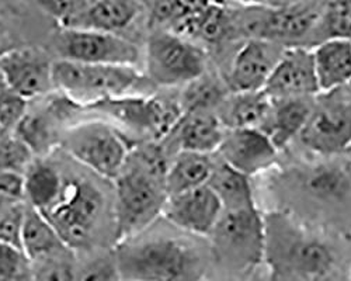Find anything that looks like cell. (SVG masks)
<instances>
[{
    "mask_svg": "<svg viewBox=\"0 0 351 281\" xmlns=\"http://www.w3.org/2000/svg\"><path fill=\"white\" fill-rule=\"evenodd\" d=\"M167 163L162 151L131 149L115 182V222L120 242L142 234L162 215L167 200Z\"/></svg>",
    "mask_w": 351,
    "mask_h": 281,
    "instance_id": "1",
    "label": "cell"
},
{
    "mask_svg": "<svg viewBox=\"0 0 351 281\" xmlns=\"http://www.w3.org/2000/svg\"><path fill=\"white\" fill-rule=\"evenodd\" d=\"M121 281H201L199 253L178 238L124 239L114 252Z\"/></svg>",
    "mask_w": 351,
    "mask_h": 281,
    "instance_id": "2",
    "label": "cell"
},
{
    "mask_svg": "<svg viewBox=\"0 0 351 281\" xmlns=\"http://www.w3.org/2000/svg\"><path fill=\"white\" fill-rule=\"evenodd\" d=\"M53 89L72 101L97 104L127 96L141 80L135 66L92 65L66 60L53 61Z\"/></svg>",
    "mask_w": 351,
    "mask_h": 281,
    "instance_id": "3",
    "label": "cell"
},
{
    "mask_svg": "<svg viewBox=\"0 0 351 281\" xmlns=\"http://www.w3.org/2000/svg\"><path fill=\"white\" fill-rule=\"evenodd\" d=\"M148 77L165 88L186 86L206 73L207 58L198 45L173 32H158L146 45Z\"/></svg>",
    "mask_w": 351,
    "mask_h": 281,
    "instance_id": "4",
    "label": "cell"
},
{
    "mask_svg": "<svg viewBox=\"0 0 351 281\" xmlns=\"http://www.w3.org/2000/svg\"><path fill=\"white\" fill-rule=\"evenodd\" d=\"M64 145L79 163L110 180L119 178L131 152L117 130L101 121L72 127L65 135Z\"/></svg>",
    "mask_w": 351,
    "mask_h": 281,
    "instance_id": "5",
    "label": "cell"
},
{
    "mask_svg": "<svg viewBox=\"0 0 351 281\" xmlns=\"http://www.w3.org/2000/svg\"><path fill=\"white\" fill-rule=\"evenodd\" d=\"M210 238L217 256L238 269L252 267L265 256L266 238L256 208L223 211Z\"/></svg>",
    "mask_w": 351,
    "mask_h": 281,
    "instance_id": "6",
    "label": "cell"
},
{
    "mask_svg": "<svg viewBox=\"0 0 351 281\" xmlns=\"http://www.w3.org/2000/svg\"><path fill=\"white\" fill-rule=\"evenodd\" d=\"M101 206V195L95 187L73 182L65 184L61 200L44 215L64 243L71 250H76L89 245Z\"/></svg>",
    "mask_w": 351,
    "mask_h": 281,
    "instance_id": "7",
    "label": "cell"
},
{
    "mask_svg": "<svg viewBox=\"0 0 351 281\" xmlns=\"http://www.w3.org/2000/svg\"><path fill=\"white\" fill-rule=\"evenodd\" d=\"M60 60L92 64L135 66L138 47L120 34L62 28L53 41Z\"/></svg>",
    "mask_w": 351,
    "mask_h": 281,
    "instance_id": "8",
    "label": "cell"
},
{
    "mask_svg": "<svg viewBox=\"0 0 351 281\" xmlns=\"http://www.w3.org/2000/svg\"><path fill=\"white\" fill-rule=\"evenodd\" d=\"M288 47L263 38H247L233 56L226 79L229 92L265 90Z\"/></svg>",
    "mask_w": 351,
    "mask_h": 281,
    "instance_id": "9",
    "label": "cell"
},
{
    "mask_svg": "<svg viewBox=\"0 0 351 281\" xmlns=\"http://www.w3.org/2000/svg\"><path fill=\"white\" fill-rule=\"evenodd\" d=\"M93 106L124 125L155 136H163L170 130L173 132L183 117L180 103L166 106L162 100L155 99L124 96Z\"/></svg>",
    "mask_w": 351,
    "mask_h": 281,
    "instance_id": "10",
    "label": "cell"
},
{
    "mask_svg": "<svg viewBox=\"0 0 351 281\" xmlns=\"http://www.w3.org/2000/svg\"><path fill=\"white\" fill-rule=\"evenodd\" d=\"M223 212V207L210 184L167 197L163 218L184 232L210 236Z\"/></svg>",
    "mask_w": 351,
    "mask_h": 281,
    "instance_id": "11",
    "label": "cell"
},
{
    "mask_svg": "<svg viewBox=\"0 0 351 281\" xmlns=\"http://www.w3.org/2000/svg\"><path fill=\"white\" fill-rule=\"evenodd\" d=\"M277 151L270 136L257 128H226L218 149L222 162L247 178L270 167Z\"/></svg>",
    "mask_w": 351,
    "mask_h": 281,
    "instance_id": "12",
    "label": "cell"
},
{
    "mask_svg": "<svg viewBox=\"0 0 351 281\" xmlns=\"http://www.w3.org/2000/svg\"><path fill=\"white\" fill-rule=\"evenodd\" d=\"M52 68L53 62L36 49H13L0 55V71L9 89L28 101L53 89Z\"/></svg>",
    "mask_w": 351,
    "mask_h": 281,
    "instance_id": "13",
    "label": "cell"
},
{
    "mask_svg": "<svg viewBox=\"0 0 351 281\" xmlns=\"http://www.w3.org/2000/svg\"><path fill=\"white\" fill-rule=\"evenodd\" d=\"M265 92L271 100L313 97L319 93L313 52L306 47H288L269 79Z\"/></svg>",
    "mask_w": 351,
    "mask_h": 281,
    "instance_id": "14",
    "label": "cell"
},
{
    "mask_svg": "<svg viewBox=\"0 0 351 281\" xmlns=\"http://www.w3.org/2000/svg\"><path fill=\"white\" fill-rule=\"evenodd\" d=\"M305 144L319 151H339L351 143V107L343 103L315 108L302 131Z\"/></svg>",
    "mask_w": 351,
    "mask_h": 281,
    "instance_id": "15",
    "label": "cell"
},
{
    "mask_svg": "<svg viewBox=\"0 0 351 281\" xmlns=\"http://www.w3.org/2000/svg\"><path fill=\"white\" fill-rule=\"evenodd\" d=\"M141 12L142 2L139 0H95L62 28L119 34L138 19Z\"/></svg>",
    "mask_w": 351,
    "mask_h": 281,
    "instance_id": "16",
    "label": "cell"
},
{
    "mask_svg": "<svg viewBox=\"0 0 351 281\" xmlns=\"http://www.w3.org/2000/svg\"><path fill=\"white\" fill-rule=\"evenodd\" d=\"M179 151L213 155L218 152L226 128L217 111H193L184 114L173 130Z\"/></svg>",
    "mask_w": 351,
    "mask_h": 281,
    "instance_id": "17",
    "label": "cell"
},
{
    "mask_svg": "<svg viewBox=\"0 0 351 281\" xmlns=\"http://www.w3.org/2000/svg\"><path fill=\"white\" fill-rule=\"evenodd\" d=\"M312 52L319 93L335 92L351 83V41H324Z\"/></svg>",
    "mask_w": 351,
    "mask_h": 281,
    "instance_id": "18",
    "label": "cell"
},
{
    "mask_svg": "<svg viewBox=\"0 0 351 281\" xmlns=\"http://www.w3.org/2000/svg\"><path fill=\"white\" fill-rule=\"evenodd\" d=\"M273 100L265 90L230 92L218 107L217 114L225 128H257L265 127Z\"/></svg>",
    "mask_w": 351,
    "mask_h": 281,
    "instance_id": "19",
    "label": "cell"
},
{
    "mask_svg": "<svg viewBox=\"0 0 351 281\" xmlns=\"http://www.w3.org/2000/svg\"><path fill=\"white\" fill-rule=\"evenodd\" d=\"M313 110L312 97L273 100L270 116L261 131H265L280 149L292 138L302 134L313 114Z\"/></svg>",
    "mask_w": 351,
    "mask_h": 281,
    "instance_id": "20",
    "label": "cell"
},
{
    "mask_svg": "<svg viewBox=\"0 0 351 281\" xmlns=\"http://www.w3.org/2000/svg\"><path fill=\"white\" fill-rule=\"evenodd\" d=\"M214 166L215 160L211 155L179 151L167 166V197L207 184L213 175Z\"/></svg>",
    "mask_w": 351,
    "mask_h": 281,
    "instance_id": "21",
    "label": "cell"
},
{
    "mask_svg": "<svg viewBox=\"0 0 351 281\" xmlns=\"http://www.w3.org/2000/svg\"><path fill=\"white\" fill-rule=\"evenodd\" d=\"M21 250L28 260L36 262L71 249L58 235L48 218L27 204L21 235Z\"/></svg>",
    "mask_w": 351,
    "mask_h": 281,
    "instance_id": "22",
    "label": "cell"
},
{
    "mask_svg": "<svg viewBox=\"0 0 351 281\" xmlns=\"http://www.w3.org/2000/svg\"><path fill=\"white\" fill-rule=\"evenodd\" d=\"M65 183L56 169L44 162L34 160L24 173L25 204L45 214L61 200Z\"/></svg>",
    "mask_w": 351,
    "mask_h": 281,
    "instance_id": "23",
    "label": "cell"
},
{
    "mask_svg": "<svg viewBox=\"0 0 351 281\" xmlns=\"http://www.w3.org/2000/svg\"><path fill=\"white\" fill-rule=\"evenodd\" d=\"M208 184L221 200L223 211L254 208L249 178L221 159L215 162Z\"/></svg>",
    "mask_w": 351,
    "mask_h": 281,
    "instance_id": "24",
    "label": "cell"
},
{
    "mask_svg": "<svg viewBox=\"0 0 351 281\" xmlns=\"http://www.w3.org/2000/svg\"><path fill=\"white\" fill-rule=\"evenodd\" d=\"M329 40L351 41V0H326L322 5L312 48Z\"/></svg>",
    "mask_w": 351,
    "mask_h": 281,
    "instance_id": "25",
    "label": "cell"
},
{
    "mask_svg": "<svg viewBox=\"0 0 351 281\" xmlns=\"http://www.w3.org/2000/svg\"><path fill=\"white\" fill-rule=\"evenodd\" d=\"M228 95L218 80L204 73L184 86L179 101L183 116L193 111H217Z\"/></svg>",
    "mask_w": 351,
    "mask_h": 281,
    "instance_id": "26",
    "label": "cell"
},
{
    "mask_svg": "<svg viewBox=\"0 0 351 281\" xmlns=\"http://www.w3.org/2000/svg\"><path fill=\"white\" fill-rule=\"evenodd\" d=\"M33 162V149L16 134H6L0 139V172L24 175Z\"/></svg>",
    "mask_w": 351,
    "mask_h": 281,
    "instance_id": "27",
    "label": "cell"
},
{
    "mask_svg": "<svg viewBox=\"0 0 351 281\" xmlns=\"http://www.w3.org/2000/svg\"><path fill=\"white\" fill-rule=\"evenodd\" d=\"M30 265L36 281H75L76 278V262L72 250L30 262Z\"/></svg>",
    "mask_w": 351,
    "mask_h": 281,
    "instance_id": "28",
    "label": "cell"
},
{
    "mask_svg": "<svg viewBox=\"0 0 351 281\" xmlns=\"http://www.w3.org/2000/svg\"><path fill=\"white\" fill-rule=\"evenodd\" d=\"M25 210L24 203L6 204L0 208V242L21 250Z\"/></svg>",
    "mask_w": 351,
    "mask_h": 281,
    "instance_id": "29",
    "label": "cell"
},
{
    "mask_svg": "<svg viewBox=\"0 0 351 281\" xmlns=\"http://www.w3.org/2000/svg\"><path fill=\"white\" fill-rule=\"evenodd\" d=\"M75 281H121L115 253L95 256L76 265Z\"/></svg>",
    "mask_w": 351,
    "mask_h": 281,
    "instance_id": "30",
    "label": "cell"
},
{
    "mask_svg": "<svg viewBox=\"0 0 351 281\" xmlns=\"http://www.w3.org/2000/svg\"><path fill=\"white\" fill-rule=\"evenodd\" d=\"M28 100L8 89L0 95V124L8 134L16 131L28 112Z\"/></svg>",
    "mask_w": 351,
    "mask_h": 281,
    "instance_id": "31",
    "label": "cell"
},
{
    "mask_svg": "<svg viewBox=\"0 0 351 281\" xmlns=\"http://www.w3.org/2000/svg\"><path fill=\"white\" fill-rule=\"evenodd\" d=\"M34 2L64 27L83 13L95 0H34Z\"/></svg>",
    "mask_w": 351,
    "mask_h": 281,
    "instance_id": "32",
    "label": "cell"
},
{
    "mask_svg": "<svg viewBox=\"0 0 351 281\" xmlns=\"http://www.w3.org/2000/svg\"><path fill=\"white\" fill-rule=\"evenodd\" d=\"M28 267H30V260L20 249L0 242V280Z\"/></svg>",
    "mask_w": 351,
    "mask_h": 281,
    "instance_id": "33",
    "label": "cell"
},
{
    "mask_svg": "<svg viewBox=\"0 0 351 281\" xmlns=\"http://www.w3.org/2000/svg\"><path fill=\"white\" fill-rule=\"evenodd\" d=\"M24 200V175L0 172V203L14 204Z\"/></svg>",
    "mask_w": 351,
    "mask_h": 281,
    "instance_id": "34",
    "label": "cell"
},
{
    "mask_svg": "<svg viewBox=\"0 0 351 281\" xmlns=\"http://www.w3.org/2000/svg\"><path fill=\"white\" fill-rule=\"evenodd\" d=\"M269 281H313L309 277H305L302 274L287 271V270H273L270 274Z\"/></svg>",
    "mask_w": 351,
    "mask_h": 281,
    "instance_id": "35",
    "label": "cell"
},
{
    "mask_svg": "<svg viewBox=\"0 0 351 281\" xmlns=\"http://www.w3.org/2000/svg\"><path fill=\"white\" fill-rule=\"evenodd\" d=\"M0 281H36L34 280V276H33V271H32V265L28 269L23 270V271H19L13 276H9L6 278H2Z\"/></svg>",
    "mask_w": 351,
    "mask_h": 281,
    "instance_id": "36",
    "label": "cell"
},
{
    "mask_svg": "<svg viewBox=\"0 0 351 281\" xmlns=\"http://www.w3.org/2000/svg\"><path fill=\"white\" fill-rule=\"evenodd\" d=\"M306 0H265V6L269 8H288L304 3Z\"/></svg>",
    "mask_w": 351,
    "mask_h": 281,
    "instance_id": "37",
    "label": "cell"
},
{
    "mask_svg": "<svg viewBox=\"0 0 351 281\" xmlns=\"http://www.w3.org/2000/svg\"><path fill=\"white\" fill-rule=\"evenodd\" d=\"M239 6H265V0H229Z\"/></svg>",
    "mask_w": 351,
    "mask_h": 281,
    "instance_id": "38",
    "label": "cell"
},
{
    "mask_svg": "<svg viewBox=\"0 0 351 281\" xmlns=\"http://www.w3.org/2000/svg\"><path fill=\"white\" fill-rule=\"evenodd\" d=\"M8 89H9L8 82H6V79H5L3 73H2V71H0V95H2L3 92H6Z\"/></svg>",
    "mask_w": 351,
    "mask_h": 281,
    "instance_id": "39",
    "label": "cell"
},
{
    "mask_svg": "<svg viewBox=\"0 0 351 281\" xmlns=\"http://www.w3.org/2000/svg\"><path fill=\"white\" fill-rule=\"evenodd\" d=\"M329 273H330V271H329ZM329 273H326V274H324V276H319V277L313 278V281H335L333 278H330Z\"/></svg>",
    "mask_w": 351,
    "mask_h": 281,
    "instance_id": "40",
    "label": "cell"
},
{
    "mask_svg": "<svg viewBox=\"0 0 351 281\" xmlns=\"http://www.w3.org/2000/svg\"><path fill=\"white\" fill-rule=\"evenodd\" d=\"M6 134H8V132L5 131V128L2 127V124H0V139H2V138L6 135Z\"/></svg>",
    "mask_w": 351,
    "mask_h": 281,
    "instance_id": "41",
    "label": "cell"
},
{
    "mask_svg": "<svg viewBox=\"0 0 351 281\" xmlns=\"http://www.w3.org/2000/svg\"><path fill=\"white\" fill-rule=\"evenodd\" d=\"M320 2H326V0H320Z\"/></svg>",
    "mask_w": 351,
    "mask_h": 281,
    "instance_id": "42",
    "label": "cell"
},
{
    "mask_svg": "<svg viewBox=\"0 0 351 281\" xmlns=\"http://www.w3.org/2000/svg\"><path fill=\"white\" fill-rule=\"evenodd\" d=\"M139 2H142V0H139Z\"/></svg>",
    "mask_w": 351,
    "mask_h": 281,
    "instance_id": "43",
    "label": "cell"
}]
</instances>
